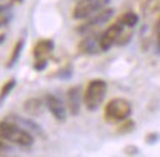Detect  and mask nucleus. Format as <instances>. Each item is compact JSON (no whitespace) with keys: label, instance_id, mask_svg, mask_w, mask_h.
Returning a JSON list of instances; mask_svg holds the SVG:
<instances>
[{"label":"nucleus","instance_id":"2","mask_svg":"<svg viewBox=\"0 0 160 157\" xmlns=\"http://www.w3.org/2000/svg\"><path fill=\"white\" fill-rule=\"evenodd\" d=\"M107 93V84L103 79H92L90 81L84 93V104L88 110H97Z\"/></svg>","mask_w":160,"mask_h":157},{"label":"nucleus","instance_id":"19","mask_svg":"<svg viewBox=\"0 0 160 157\" xmlns=\"http://www.w3.org/2000/svg\"><path fill=\"white\" fill-rule=\"evenodd\" d=\"M10 6H12V3H10V5H8V6H2V5H0V15H2V13H5Z\"/></svg>","mask_w":160,"mask_h":157},{"label":"nucleus","instance_id":"17","mask_svg":"<svg viewBox=\"0 0 160 157\" xmlns=\"http://www.w3.org/2000/svg\"><path fill=\"white\" fill-rule=\"evenodd\" d=\"M5 140L3 138H0V156H3V154H8V153L10 151V147L6 144V142H3Z\"/></svg>","mask_w":160,"mask_h":157},{"label":"nucleus","instance_id":"20","mask_svg":"<svg viewBox=\"0 0 160 157\" xmlns=\"http://www.w3.org/2000/svg\"><path fill=\"white\" fill-rule=\"evenodd\" d=\"M157 53H160V31L157 34Z\"/></svg>","mask_w":160,"mask_h":157},{"label":"nucleus","instance_id":"4","mask_svg":"<svg viewBox=\"0 0 160 157\" xmlns=\"http://www.w3.org/2000/svg\"><path fill=\"white\" fill-rule=\"evenodd\" d=\"M110 0H78L72 10L73 19H85L88 16L94 15L96 12L106 7Z\"/></svg>","mask_w":160,"mask_h":157},{"label":"nucleus","instance_id":"23","mask_svg":"<svg viewBox=\"0 0 160 157\" xmlns=\"http://www.w3.org/2000/svg\"><path fill=\"white\" fill-rule=\"evenodd\" d=\"M156 28H157V31H160V16H159V19H157V24H156Z\"/></svg>","mask_w":160,"mask_h":157},{"label":"nucleus","instance_id":"22","mask_svg":"<svg viewBox=\"0 0 160 157\" xmlns=\"http://www.w3.org/2000/svg\"><path fill=\"white\" fill-rule=\"evenodd\" d=\"M6 22H8V19H5V18H3V19H0V27H3Z\"/></svg>","mask_w":160,"mask_h":157},{"label":"nucleus","instance_id":"9","mask_svg":"<svg viewBox=\"0 0 160 157\" xmlns=\"http://www.w3.org/2000/svg\"><path fill=\"white\" fill-rule=\"evenodd\" d=\"M84 100V96L81 94L79 87H71L68 90V109L71 115L77 116L81 109V101Z\"/></svg>","mask_w":160,"mask_h":157},{"label":"nucleus","instance_id":"5","mask_svg":"<svg viewBox=\"0 0 160 157\" xmlns=\"http://www.w3.org/2000/svg\"><path fill=\"white\" fill-rule=\"evenodd\" d=\"M113 13H115V10L113 9H102L98 10V12H96L94 15L88 16V19L84 22V24H81L79 27L77 28V32L78 34H88V32H91L92 30H96V28H98V27H102V25H104L106 22H109V19H110L112 16H113Z\"/></svg>","mask_w":160,"mask_h":157},{"label":"nucleus","instance_id":"3","mask_svg":"<svg viewBox=\"0 0 160 157\" xmlns=\"http://www.w3.org/2000/svg\"><path fill=\"white\" fill-rule=\"evenodd\" d=\"M132 106L125 98H113L104 107V119L109 123L125 122L131 116Z\"/></svg>","mask_w":160,"mask_h":157},{"label":"nucleus","instance_id":"14","mask_svg":"<svg viewBox=\"0 0 160 157\" xmlns=\"http://www.w3.org/2000/svg\"><path fill=\"white\" fill-rule=\"evenodd\" d=\"M119 22H121L123 27H128V28H132L138 24V15L134 13V12H125L123 15L119 18Z\"/></svg>","mask_w":160,"mask_h":157},{"label":"nucleus","instance_id":"15","mask_svg":"<svg viewBox=\"0 0 160 157\" xmlns=\"http://www.w3.org/2000/svg\"><path fill=\"white\" fill-rule=\"evenodd\" d=\"M15 85H16V81H15V79H9V81H6V82L2 85V88H0V106L3 104L6 97L10 94V91L15 88Z\"/></svg>","mask_w":160,"mask_h":157},{"label":"nucleus","instance_id":"10","mask_svg":"<svg viewBox=\"0 0 160 157\" xmlns=\"http://www.w3.org/2000/svg\"><path fill=\"white\" fill-rule=\"evenodd\" d=\"M44 107H47V106H46V100L43 101V100L38 97H31L24 103V110L28 113L29 116H34V118L43 115Z\"/></svg>","mask_w":160,"mask_h":157},{"label":"nucleus","instance_id":"24","mask_svg":"<svg viewBox=\"0 0 160 157\" xmlns=\"http://www.w3.org/2000/svg\"><path fill=\"white\" fill-rule=\"evenodd\" d=\"M21 2H22V0H12L10 3H12V5H15V3H21Z\"/></svg>","mask_w":160,"mask_h":157},{"label":"nucleus","instance_id":"7","mask_svg":"<svg viewBox=\"0 0 160 157\" xmlns=\"http://www.w3.org/2000/svg\"><path fill=\"white\" fill-rule=\"evenodd\" d=\"M100 37L102 34L98 32H88L85 34L81 43H79V52L84 54H96L102 50V46H100Z\"/></svg>","mask_w":160,"mask_h":157},{"label":"nucleus","instance_id":"8","mask_svg":"<svg viewBox=\"0 0 160 157\" xmlns=\"http://www.w3.org/2000/svg\"><path fill=\"white\" fill-rule=\"evenodd\" d=\"M46 106L50 110V113L54 116V119L58 122H65L66 120V107L63 101L59 97L53 96V94H47L46 96Z\"/></svg>","mask_w":160,"mask_h":157},{"label":"nucleus","instance_id":"16","mask_svg":"<svg viewBox=\"0 0 160 157\" xmlns=\"http://www.w3.org/2000/svg\"><path fill=\"white\" fill-rule=\"evenodd\" d=\"M47 66V59H35V63H34V69L37 72H41L44 71Z\"/></svg>","mask_w":160,"mask_h":157},{"label":"nucleus","instance_id":"1","mask_svg":"<svg viewBox=\"0 0 160 157\" xmlns=\"http://www.w3.org/2000/svg\"><path fill=\"white\" fill-rule=\"evenodd\" d=\"M0 138L5 141L18 144L21 147H31L34 144L32 134L24 129V128L10 120H2L0 122Z\"/></svg>","mask_w":160,"mask_h":157},{"label":"nucleus","instance_id":"18","mask_svg":"<svg viewBox=\"0 0 160 157\" xmlns=\"http://www.w3.org/2000/svg\"><path fill=\"white\" fill-rule=\"evenodd\" d=\"M132 128H134V123L129 122V120L126 119V125H125V126H122V128H119V131H122V132H129Z\"/></svg>","mask_w":160,"mask_h":157},{"label":"nucleus","instance_id":"11","mask_svg":"<svg viewBox=\"0 0 160 157\" xmlns=\"http://www.w3.org/2000/svg\"><path fill=\"white\" fill-rule=\"evenodd\" d=\"M54 49V43L52 40H40L38 43L34 46V57L35 59H47V56L52 54Z\"/></svg>","mask_w":160,"mask_h":157},{"label":"nucleus","instance_id":"21","mask_svg":"<svg viewBox=\"0 0 160 157\" xmlns=\"http://www.w3.org/2000/svg\"><path fill=\"white\" fill-rule=\"evenodd\" d=\"M5 40H6V35H5V34H0V44H2V43H3Z\"/></svg>","mask_w":160,"mask_h":157},{"label":"nucleus","instance_id":"13","mask_svg":"<svg viewBox=\"0 0 160 157\" xmlns=\"http://www.w3.org/2000/svg\"><path fill=\"white\" fill-rule=\"evenodd\" d=\"M24 46H25V41L24 38H21L16 41V44L13 46V49H12V53H10L9 56V60H8V63H6V68H12L18 60H19L21 57V53H22V49H24Z\"/></svg>","mask_w":160,"mask_h":157},{"label":"nucleus","instance_id":"12","mask_svg":"<svg viewBox=\"0 0 160 157\" xmlns=\"http://www.w3.org/2000/svg\"><path fill=\"white\" fill-rule=\"evenodd\" d=\"M13 122L15 123H18V125H21V126L24 128V129H27V131H32V132L35 134H38V135H43V129L37 125V123L32 120V119H24V118H21V116H13Z\"/></svg>","mask_w":160,"mask_h":157},{"label":"nucleus","instance_id":"6","mask_svg":"<svg viewBox=\"0 0 160 157\" xmlns=\"http://www.w3.org/2000/svg\"><path fill=\"white\" fill-rule=\"evenodd\" d=\"M122 32H123V25H122L119 21L115 22V24H112L104 32H102L100 46H102L103 52H106V50H109L113 44H116Z\"/></svg>","mask_w":160,"mask_h":157}]
</instances>
